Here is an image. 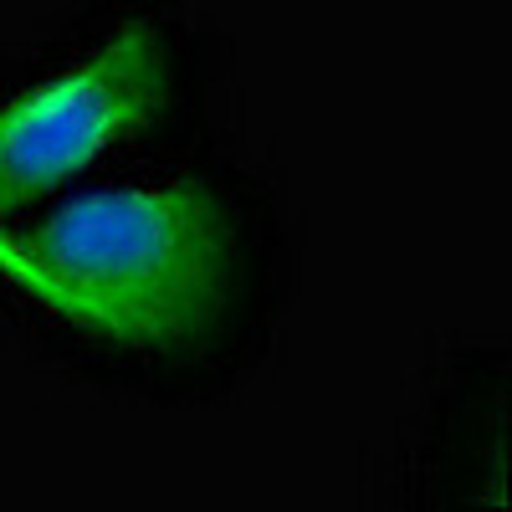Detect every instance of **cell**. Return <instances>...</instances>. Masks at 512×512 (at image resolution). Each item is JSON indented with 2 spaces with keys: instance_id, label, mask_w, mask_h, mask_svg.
<instances>
[{
  "instance_id": "obj_1",
  "label": "cell",
  "mask_w": 512,
  "mask_h": 512,
  "mask_svg": "<svg viewBox=\"0 0 512 512\" xmlns=\"http://www.w3.org/2000/svg\"><path fill=\"white\" fill-rule=\"evenodd\" d=\"M272 246L216 175L108 180L0 226V297L108 364L175 374L226 359L267 303Z\"/></svg>"
},
{
  "instance_id": "obj_2",
  "label": "cell",
  "mask_w": 512,
  "mask_h": 512,
  "mask_svg": "<svg viewBox=\"0 0 512 512\" xmlns=\"http://www.w3.org/2000/svg\"><path fill=\"white\" fill-rule=\"evenodd\" d=\"M175 47L159 21H118L0 93V226L67 195L175 103Z\"/></svg>"
}]
</instances>
